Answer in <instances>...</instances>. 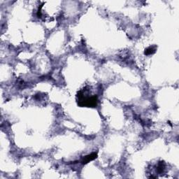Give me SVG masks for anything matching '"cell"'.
Listing matches in <instances>:
<instances>
[{"mask_svg": "<svg viewBox=\"0 0 179 179\" xmlns=\"http://www.w3.org/2000/svg\"><path fill=\"white\" fill-rule=\"evenodd\" d=\"M77 103L81 107H96L98 103L97 95H93L88 86L85 87L79 90L76 95Z\"/></svg>", "mask_w": 179, "mask_h": 179, "instance_id": "1", "label": "cell"}, {"mask_svg": "<svg viewBox=\"0 0 179 179\" xmlns=\"http://www.w3.org/2000/svg\"><path fill=\"white\" fill-rule=\"evenodd\" d=\"M97 158V154L95 153H93L90 154V155H87V156L84 157V158L83 159V160H82L81 162L83 164V165H85V164L88 163V162L95 160Z\"/></svg>", "mask_w": 179, "mask_h": 179, "instance_id": "2", "label": "cell"}, {"mask_svg": "<svg viewBox=\"0 0 179 179\" xmlns=\"http://www.w3.org/2000/svg\"><path fill=\"white\" fill-rule=\"evenodd\" d=\"M155 51H156V47L155 46H150V47L145 49V54L147 55V56H149V55H152L155 53Z\"/></svg>", "mask_w": 179, "mask_h": 179, "instance_id": "3", "label": "cell"}]
</instances>
